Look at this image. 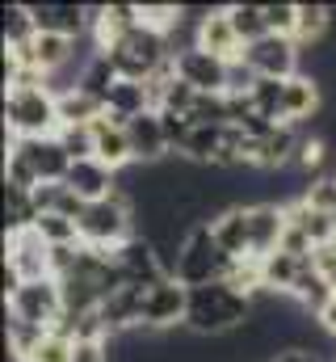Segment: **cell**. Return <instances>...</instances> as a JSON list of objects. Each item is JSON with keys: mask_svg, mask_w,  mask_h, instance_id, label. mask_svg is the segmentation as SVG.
<instances>
[{"mask_svg": "<svg viewBox=\"0 0 336 362\" xmlns=\"http://www.w3.org/2000/svg\"><path fill=\"white\" fill-rule=\"evenodd\" d=\"M227 286H236L240 295H269L265 291V262L260 257H240V262H232V270H227V278H223Z\"/></svg>", "mask_w": 336, "mask_h": 362, "instance_id": "obj_23", "label": "cell"}, {"mask_svg": "<svg viewBox=\"0 0 336 362\" xmlns=\"http://www.w3.org/2000/svg\"><path fill=\"white\" fill-rule=\"evenodd\" d=\"M72 354H76V341L51 329V333L42 337V346L34 350V358H30V362H72Z\"/></svg>", "mask_w": 336, "mask_h": 362, "instance_id": "obj_27", "label": "cell"}, {"mask_svg": "<svg viewBox=\"0 0 336 362\" xmlns=\"http://www.w3.org/2000/svg\"><path fill=\"white\" fill-rule=\"evenodd\" d=\"M30 169L38 173V181H68V169H72V156L64 152V144L55 135H42V139H17V148Z\"/></svg>", "mask_w": 336, "mask_h": 362, "instance_id": "obj_14", "label": "cell"}, {"mask_svg": "<svg viewBox=\"0 0 336 362\" xmlns=\"http://www.w3.org/2000/svg\"><path fill=\"white\" fill-rule=\"evenodd\" d=\"M332 223H336V215H332Z\"/></svg>", "mask_w": 336, "mask_h": 362, "instance_id": "obj_34", "label": "cell"}, {"mask_svg": "<svg viewBox=\"0 0 336 362\" xmlns=\"http://www.w3.org/2000/svg\"><path fill=\"white\" fill-rule=\"evenodd\" d=\"M4 303H8V320H25V325H38V329H55L64 320V286H59V278L21 282V291L8 295Z\"/></svg>", "mask_w": 336, "mask_h": 362, "instance_id": "obj_5", "label": "cell"}, {"mask_svg": "<svg viewBox=\"0 0 336 362\" xmlns=\"http://www.w3.org/2000/svg\"><path fill=\"white\" fill-rule=\"evenodd\" d=\"M160 118H164V135H168V144H172V152H181V144L189 139L193 122L185 114H168V110H160Z\"/></svg>", "mask_w": 336, "mask_h": 362, "instance_id": "obj_30", "label": "cell"}, {"mask_svg": "<svg viewBox=\"0 0 336 362\" xmlns=\"http://www.w3.org/2000/svg\"><path fill=\"white\" fill-rule=\"evenodd\" d=\"M269 362H320V354H311V350H303V346H282Z\"/></svg>", "mask_w": 336, "mask_h": 362, "instance_id": "obj_32", "label": "cell"}, {"mask_svg": "<svg viewBox=\"0 0 336 362\" xmlns=\"http://www.w3.org/2000/svg\"><path fill=\"white\" fill-rule=\"evenodd\" d=\"M55 139L64 144V152L72 156V165H76V160H92V156H97L92 127H59V131H55Z\"/></svg>", "mask_w": 336, "mask_h": 362, "instance_id": "obj_26", "label": "cell"}, {"mask_svg": "<svg viewBox=\"0 0 336 362\" xmlns=\"http://www.w3.org/2000/svg\"><path fill=\"white\" fill-rule=\"evenodd\" d=\"M38 34H64L76 38L88 30V8L84 4H64V0H47V4H30Z\"/></svg>", "mask_w": 336, "mask_h": 362, "instance_id": "obj_16", "label": "cell"}, {"mask_svg": "<svg viewBox=\"0 0 336 362\" xmlns=\"http://www.w3.org/2000/svg\"><path fill=\"white\" fill-rule=\"evenodd\" d=\"M316 320H320V329H324L328 337H336V295L320 308V312H316Z\"/></svg>", "mask_w": 336, "mask_h": 362, "instance_id": "obj_33", "label": "cell"}, {"mask_svg": "<svg viewBox=\"0 0 336 362\" xmlns=\"http://www.w3.org/2000/svg\"><path fill=\"white\" fill-rule=\"evenodd\" d=\"M265 25L269 34H282L294 42V25H299V4H265Z\"/></svg>", "mask_w": 336, "mask_h": 362, "instance_id": "obj_28", "label": "cell"}, {"mask_svg": "<svg viewBox=\"0 0 336 362\" xmlns=\"http://www.w3.org/2000/svg\"><path fill=\"white\" fill-rule=\"evenodd\" d=\"M55 105H59V127H92L97 118H105V101L84 89L59 93Z\"/></svg>", "mask_w": 336, "mask_h": 362, "instance_id": "obj_21", "label": "cell"}, {"mask_svg": "<svg viewBox=\"0 0 336 362\" xmlns=\"http://www.w3.org/2000/svg\"><path fill=\"white\" fill-rule=\"evenodd\" d=\"M4 266L21 274V282H38L51 278V245L25 228V232H4Z\"/></svg>", "mask_w": 336, "mask_h": 362, "instance_id": "obj_9", "label": "cell"}, {"mask_svg": "<svg viewBox=\"0 0 336 362\" xmlns=\"http://www.w3.org/2000/svg\"><path fill=\"white\" fill-rule=\"evenodd\" d=\"M227 270H232V257L219 249V240H215L210 223H198V228L189 232V240H185L181 257H176V270H172V278H176V282H185V286L193 291V286L223 282V278H227Z\"/></svg>", "mask_w": 336, "mask_h": 362, "instance_id": "obj_4", "label": "cell"}, {"mask_svg": "<svg viewBox=\"0 0 336 362\" xmlns=\"http://www.w3.org/2000/svg\"><path fill=\"white\" fill-rule=\"evenodd\" d=\"M303 198H307L311 211L336 215V177H311V185L303 189Z\"/></svg>", "mask_w": 336, "mask_h": 362, "instance_id": "obj_29", "label": "cell"}, {"mask_svg": "<svg viewBox=\"0 0 336 362\" xmlns=\"http://www.w3.org/2000/svg\"><path fill=\"white\" fill-rule=\"evenodd\" d=\"M126 240H135V206L114 194V198H101V202H88L80 215V245L88 249H109L118 253Z\"/></svg>", "mask_w": 336, "mask_h": 362, "instance_id": "obj_2", "label": "cell"}, {"mask_svg": "<svg viewBox=\"0 0 336 362\" xmlns=\"http://www.w3.org/2000/svg\"><path fill=\"white\" fill-rule=\"evenodd\" d=\"M92 139H97V160H101V165H109L114 173H122V169L135 160V148H131L126 127H122V122H114L109 114L92 122Z\"/></svg>", "mask_w": 336, "mask_h": 362, "instance_id": "obj_17", "label": "cell"}, {"mask_svg": "<svg viewBox=\"0 0 336 362\" xmlns=\"http://www.w3.org/2000/svg\"><path fill=\"white\" fill-rule=\"evenodd\" d=\"M248 228H252V257H269L282 249L286 236V206L282 202H252L248 206Z\"/></svg>", "mask_w": 336, "mask_h": 362, "instance_id": "obj_13", "label": "cell"}, {"mask_svg": "<svg viewBox=\"0 0 336 362\" xmlns=\"http://www.w3.org/2000/svg\"><path fill=\"white\" fill-rule=\"evenodd\" d=\"M227 17H232V25H236V34H240L244 47L269 34V25H265V4H227Z\"/></svg>", "mask_w": 336, "mask_h": 362, "instance_id": "obj_24", "label": "cell"}, {"mask_svg": "<svg viewBox=\"0 0 336 362\" xmlns=\"http://www.w3.org/2000/svg\"><path fill=\"white\" fill-rule=\"evenodd\" d=\"M185 312H189V286L176 282V278H160L156 286L143 291V329L148 333H164L185 325Z\"/></svg>", "mask_w": 336, "mask_h": 362, "instance_id": "obj_7", "label": "cell"}, {"mask_svg": "<svg viewBox=\"0 0 336 362\" xmlns=\"http://www.w3.org/2000/svg\"><path fill=\"white\" fill-rule=\"evenodd\" d=\"M68 185L80 194L84 202H101V198H114L118 194V173L92 156V160H76L68 169Z\"/></svg>", "mask_w": 336, "mask_h": 362, "instance_id": "obj_18", "label": "cell"}, {"mask_svg": "<svg viewBox=\"0 0 336 362\" xmlns=\"http://www.w3.org/2000/svg\"><path fill=\"white\" fill-rule=\"evenodd\" d=\"M126 135H131V148H135V160H139V165H160L168 152H172L160 110H148V114L131 118V122H126Z\"/></svg>", "mask_w": 336, "mask_h": 362, "instance_id": "obj_12", "label": "cell"}, {"mask_svg": "<svg viewBox=\"0 0 336 362\" xmlns=\"http://www.w3.org/2000/svg\"><path fill=\"white\" fill-rule=\"evenodd\" d=\"M316 110H320V81L316 76H294V81H286V93H282V122H290V127H299V122H307V118H316Z\"/></svg>", "mask_w": 336, "mask_h": 362, "instance_id": "obj_20", "label": "cell"}, {"mask_svg": "<svg viewBox=\"0 0 336 362\" xmlns=\"http://www.w3.org/2000/svg\"><path fill=\"white\" fill-rule=\"evenodd\" d=\"M332 30V8L328 4H299V25H294V47H316Z\"/></svg>", "mask_w": 336, "mask_h": 362, "instance_id": "obj_22", "label": "cell"}, {"mask_svg": "<svg viewBox=\"0 0 336 362\" xmlns=\"http://www.w3.org/2000/svg\"><path fill=\"white\" fill-rule=\"evenodd\" d=\"M193 47H202V51H210V55H219L227 64L244 59V42H240V34L232 25L227 8H206L202 13V21L193 25Z\"/></svg>", "mask_w": 336, "mask_h": 362, "instance_id": "obj_10", "label": "cell"}, {"mask_svg": "<svg viewBox=\"0 0 336 362\" xmlns=\"http://www.w3.org/2000/svg\"><path fill=\"white\" fill-rule=\"evenodd\" d=\"M34 232L55 249V245H80V223L76 219H64V215H38Z\"/></svg>", "mask_w": 336, "mask_h": 362, "instance_id": "obj_25", "label": "cell"}, {"mask_svg": "<svg viewBox=\"0 0 336 362\" xmlns=\"http://www.w3.org/2000/svg\"><path fill=\"white\" fill-rule=\"evenodd\" d=\"M244 64H248L256 76H269V81H294L299 76V47L282 34H265L244 47Z\"/></svg>", "mask_w": 336, "mask_h": 362, "instance_id": "obj_8", "label": "cell"}, {"mask_svg": "<svg viewBox=\"0 0 336 362\" xmlns=\"http://www.w3.org/2000/svg\"><path fill=\"white\" fill-rule=\"evenodd\" d=\"M299 144H303V135H299V127H290V122H277L265 139H256V169H286V165H294V156H299Z\"/></svg>", "mask_w": 336, "mask_h": 362, "instance_id": "obj_19", "label": "cell"}, {"mask_svg": "<svg viewBox=\"0 0 336 362\" xmlns=\"http://www.w3.org/2000/svg\"><path fill=\"white\" fill-rule=\"evenodd\" d=\"M252 303L248 295H240L227 282H210V286H193L189 291V312H185V329L198 337H232L244 325H252Z\"/></svg>", "mask_w": 336, "mask_h": 362, "instance_id": "obj_1", "label": "cell"}, {"mask_svg": "<svg viewBox=\"0 0 336 362\" xmlns=\"http://www.w3.org/2000/svg\"><path fill=\"white\" fill-rule=\"evenodd\" d=\"M4 131L17 139H42L59 131V105L51 89H13L4 93Z\"/></svg>", "mask_w": 336, "mask_h": 362, "instance_id": "obj_3", "label": "cell"}, {"mask_svg": "<svg viewBox=\"0 0 336 362\" xmlns=\"http://www.w3.org/2000/svg\"><path fill=\"white\" fill-rule=\"evenodd\" d=\"M118 266L126 274V282L131 286H156L160 278H172L164 270V262H160V253H156V245L148 240V236H135V240H126L122 249H118Z\"/></svg>", "mask_w": 336, "mask_h": 362, "instance_id": "obj_11", "label": "cell"}, {"mask_svg": "<svg viewBox=\"0 0 336 362\" xmlns=\"http://www.w3.org/2000/svg\"><path fill=\"white\" fill-rule=\"evenodd\" d=\"M109 358H114L109 341H76V354H72V362H109Z\"/></svg>", "mask_w": 336, "mask_h": 362, "instance_id": "obj_31", "label": "cell"}, {"mask_svg": "<svg viewBox=\"0 0 336 362\" xmlns=\"http://www.w3.org/2000/svg\"><path fill=\"white\" fill-rule=\"evenodd\" d=\"M210 232H215L219 249H223L232 262L252 257V228H248V206H244V202H232V206H223V211L215 215Z\"/></svg>", "mask_w": 336, "mask_h": 362, "instance_id": "obj_15", "label": "cell"}, {"mask_svg": "<svg viewBox=\"0 0 336 362\" xmlns=\"http://www.w3.org/2000/svg\"><path fill=\"white\" fill-rule=\"evenodd\" d=\"M172 72H176V81H185L198 93H227V85H232V64L202 47H181L172 55Z\"/></svg>", "mask_w": 336, "mask_h": 362, "instance_id": "obj_6", "label": "cell"}]
</instances>
